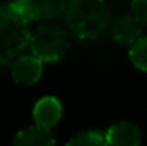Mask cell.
Instances as JSON below:
<instances>
[{
  "label": "cell",
  "instance_id": "cell-3",
  "mask_svg": "<svg viewBox=\"0 0 147 146\" xmlns=\"http://www.w3.org/2000/svg\"><path fill=\"white\" fill-rule=\"evenodd\" d=\"M29 48L41 62H57L69 50V35L57 24H43L31 35Z\"/></svg>",
  "mask_w": 147,
  "mask_h": 146
},
{
  "label": "cell",
  "instance_id": "cell-4",
  "mask_svg": "<svg viewBox=\"0 0 147 146\" xmlns=\"http://www.w3.org/2000/svg\"><path fill=\"white\" fill-rule=\"evenodd\" d=\"M12 3L28 21H51L67 10L65 0H14Z\"/></svg>",
  "mask_w": 147,
  "mask_h": 146
},
{
  "label": "cell",
  "instance_id": "cell-8",
  "mask_svg": "<svg viewBox=\"0 0 147 146\" xmlns=\"http://www.w3.org/2000/svg\"><path fill=\"white\" fill-rule=\"evenodd\" d=\"M12 146H55V138L48 127L36 124L19 131L14 138Z\"/></svg>",
  "mask_w": 147,
  "mask_h": 146
},
{
  "label": "cell",
  "instance_id": "cell-11",
  "mask_svg": "<svg viewBox=\"0 0 147 146\" xmlns=\"http://www.w3.org/2000/svg\"><path fill=\"white\" fill-rule=\"evenodd\" d=\"M130 60L132 64L147 72V38H140L139 41H135L130 48Z\"/></svg>",
  "mask_w": 147,
  "mask_h": 146
},
{
  "label": "cell",
  "instance_id": "cell-9",
  "mask_svg": "<svg viewBox=\"0 0 147 146\" xmlns=\"http://www.w3.org/2000/svg\"><path fill=\"white\" fill-rule=\"evenodd\" d=\"M111 35L120 45H134L140 40V24L130 16H121L113 23Z\"/></svg>",
  "mask_w": 147,
  "mask_h": 146
},
{
  "label": "cell",
  "instance_id": "cell-6",
  "mask_svg": "<svg viewBox=\"0 0 147 146\" xmlns=\"http://www.w3.org/2000/svg\"><path fill=\"white\" fill-rule=\"evenodd\" d=\"M110 146H140L142 132L132 122H118L113 124L105 132Z\"/></svg>",
  "mask_w": 147,
  "mask_h": 146
},
{
  "label": "cell",
  "instance_id": "cell-1",
  "mask_svg": "<svg viewBox=\"0 0 147 146\" xmlns=\"http://www.w3.org/2000/svg\"><path fill=\"white\" fill-rule=\"evenodd\" d=\"M28 23L14 3H0V65L14 64L29 48Z\"/></svg>",
  "mask_w": 147,
  "mask_h": 146
},
{
  "label": "cell",
  "instance_id": "cell-2",
  "mask_svg": "<svg viewBox=\"0 0 147 146\" xmlns=\"http://www.w3.org/2000/svg\"><path fill=\"white\" fill-rule=\"evenodd\" d=\"M65 19L80 40H96L110 28V10L105 0H70Z\"/></svg>",
  "mask_w": 147,
  "mask_h": 146
},
{
  "label": "cell",
  "instance_id": "cell-5",
  "mask_svg": "<svg viewBox=\"0 0 147 146\" xmlns=\"http://www.w3.org/2000/svg\"><path fill=\"white\" fill-rule=\"evenodd\" d=\"M43 74V62L34 55H22L12 64V79L17 84H36Z\"/></svg>",
  "mask_w": 147,
  "mask_h": 146
},
{
  "label": "cell",
  "instance_id": "cell-10",
  "mask_svg": "<svg viewBox=\"0 0 147 146\" xmlns=\"http://www.w3.org/2000/svg\"><path fill=\"white\" fill-rule=\"evenodd\" d=\"M67 146H110L106 141V136L98 131H86L77 134L74 139H70Z\"/></svg>",
  "mask_w": 147,
  "mask_h": 146
},
{
  "label": "cell",
  "instance_id": "cell-12",
  "mask_svg": "<svg viewBox=\"0 0 147 146\" xmlns=\"http://www.w3.org/2000/svg\"><path fill=\"white\" fill-rule=\"evenodd\" d=\"M132 17L140 26L147 24V0H132Z\"/></svg>",
  "mask_w": 147,
  "mask_h": 146
},
{
  "label": "cell",
  "instance_id": "cell-7",
  "mask_svg": "<svg viewBox=\"0 0 147 146\" xmlns=\"http://www.w3.org/2000/svg\"><path fill=\"white\" fill-rule=\"evenodd\" d=\"M33 115L38 126L51 129L62 119V103L53 96H45L34 105Z\"/></svg>",
  "mask_w": 147,
  "mask_h": 146
}]
</instances>
